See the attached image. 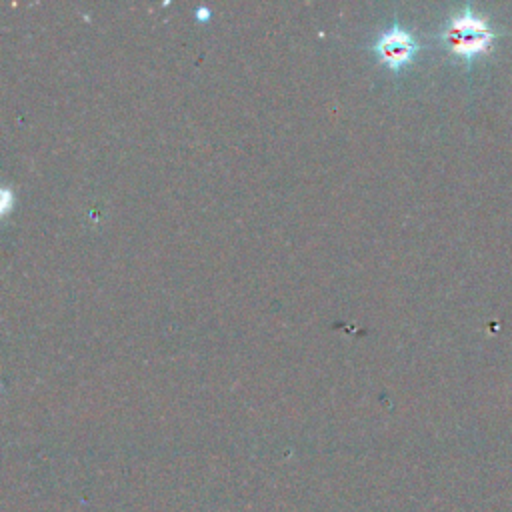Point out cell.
<instances>
[{"mask_svg":"<svg viewBox=\"0 0 512 512\" xmlns=\"http://www.w3.org/2000/svg\"><path fill=\"white\" fill-rule=\"evenodd\" d=\"M440 38L452 54L472 60L474 56L490 50L492 42L496 40V32L488 26L484 16L474 14L466 4L460 12L446 20Z\"/></svg>","mask_w":512,"mask_h":512,"instance_id":"cell-1","label":"cell"},{"mask_svg":"<svg viewBox=\"0 0 512 512\" xmlns=\"http://www.w3.org/2000/svg\"><path fill=\"white\" fill-rule=\"evenodd\" d=\"M372 50L388 68L400 72L414 60L420 44L412 32H408L400 26L398 20H394V24L376 38Z\"/></svg>","mask_w":512,"mask_h":512,"instance_id":"cell-2","label":"cell"}]
</instances>
